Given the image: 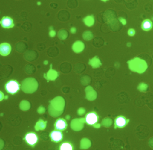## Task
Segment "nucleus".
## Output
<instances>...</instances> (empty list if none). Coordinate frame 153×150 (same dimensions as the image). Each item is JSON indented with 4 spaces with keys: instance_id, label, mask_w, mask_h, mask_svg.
Returning <instances> with one entry per match:
<instances>
[{
    "instance_id": "f257e3e1",
    "label": "nucleus",
    "mask_w": 153,
    "mask_h": 150,
    "mask_svg": "<svg viewBox=\"0 0 153 150\" xmlns=\"http://www.w3.org/2000/svg\"><path fill=\"white\" fill-rule=\"evenodd\" d=\"M130 69L140 73L144 72L147 68L146 63L144 60L136 57L128 62Z\"/></svg>"
},
{
    "instance_id": "f03ea898",
    "label": "nucleus",
    "mask_w": 153,
    "mask_h": 150,
    "mask_svg": "<svg viewBox=\"0 0 153 150\" xmlns=\"http://www.w3.org/2000/svg\"><path fill=\"white\" fill-rule=\"evenodd\" d=\"M20 89V84L16 80H10L5 84V89L7 92L12 95L18 92Z\"/></svg>"
},
{
    "instance_id": "7ed1b4c3",
    "label": "nucleus",
    "mask_w": 153,
    "mask_h": 150,
    "mask_svg": "<svg viewBox=\"0 0 153 150\" xmlns=\"http://www.w3.org/2000/svg\"><path fill=\"white\" fill-rule=\"evenodd\" d=\"M24 140L28 145L32 147H34L38 143V137L35 133L29 132L26 134Z\"/></svg>"
},
{
    "instance_id": "20e7f679",
    "label": "nucleus",
    "mask_w": 153,
    "mask_h": 150,
    "mask_svg": "<svg viewBox=\"0 0 153 150\" xmlns=\"http://www.w3.org/2000/svg\"><path fill=\"white\" fill-rule=\"evenodd\" d=\"M99 119V116L96 112L91 111L86 114L85 116V121L87 124L89 125H94L97 123Z\"/></svg>"
},
{
    "instance_id": "39448f33",
    "label": "nucleus",
    "mask_w": 153,
    "mask_h": 150,
    "mask_svg": "<svg viewBox=\"0 0 153 150\" xmlns=\"http://www.w3.org/2000/svg\"><path fill=\"white\" fill-rule=\"evenodd\" d=\"M128 123V120L124 116H120L115 118L114 126L115 128H122L125 127Z\"/></svg>"
},
{
    "instance_id": "423d86ee",
    "label": "nucleus",
    "mask_w": 153,
    "mask_h": 150,
    "mask_svg": "<svg viewBox=\"0 0 153 150\" xmlns=\"http://www.w3.org/2000/svg\"><path fill=\"white\" fill-rule=\"evenodd\" d=\"M50 137L52 142L59 143L63 139V135L62 131L55 129L50 133Z\"/></svg>"
},
{
    "instance_id": "0eeeda50",
    "label": "nucleus",
    "mask_w": 153,
    "mask_h": 150,
    "mask_svg": "<svg viewBox=\"0 0 153 150\" xmlns=\"http://www.w3.org/2000/svg\"><path fill=\"white\" fill-rule=\"evenodd\" d=\"M0 23L1 24L2 28H11L15 26L13 19L9 16H4L2 17Z\"/></svg>"
},
{
    "instance_id": "6e6552de",
    "label": "nucleus",
    "mask_w": 153,
    "mask_h": 150,
    "mask_svg": "<svg viewBox=\"0 0 153 150\" xmlns=\"http://www.w3.org/2000/svg\"><path fill=\"white\" fill-rule=\"evenodd\" d=\"M68 127V124L65 119L63 118H59L56 120L54 124V128L55 129L64 131Z\"/></svg>"
},
{
    "instance_id": "1a4fd4ad",
    "label": "nucleus",
    "mask_w": 153,
    "mask_h": 150,
    "mask_svg": "<svg viewBox=\"0 0 153 150\" xmlns=\"http://www.w3.org/2000/svg\"><path fill=\"white\" fill-rule=\"evenodd\" d=\"M11 51V47L10 44L8 43H2L0 46V53L2 56H6L8 55Z\"/></svg>"
},
{
    "instance_id": "9d476101",
    "label": "nucleus",
    "mask_w": 153,
    "mask_h": 150,
    "mask_svg": "<svg viewBox=\"0 0 153 150\" xmlns=\"http://www.w3.org/2000/svg\"><path fill=\"white\" fill-rule=\"evenodd\" d=\"M153 23L151 20L148 19L143 21L141 23V28L145 31H148L152 28Z\"/></svg>"
},
{
    "instance_id": "9b49d317",
    "label": "nucleus",
    "mask_w": 153,
    "mask_h": 150,
    "mask_svg": "<svg viewBox=\"0 0 153 150\" xmlns=\"http://www.w3.org/2000/svg\"><path fill=\"white\" fill-rule=\"evenodd\" d=\"M84 23L88 27H91L94 23V19L93 15H88L83 19Z\"/></svg>"
},
{
    "instance_id": "f8f14e48",
    "label": "nucleus",
    "mask_w": 153,
    "mask_h": 150,
    "mask_svg": "<svg viewBox=\"0 0 153 150\" xmlns=\"http://www.w3.org/2000/svg\"><path fill=\"white\" fill-rule=\"evenodd\" d=\"M59 149L60 150H72L73 149V146L69 142H65L60 145Z\"/></svg>"
},
{
    "instance_id": "ddd939ff",
    "label": "nucleus",
    "mask_w": 153,
    "mask_h": 150,
    "mask_svg": "<svg viewBox=\"0 0 153 150\" xmlns=\"http://www.w3.org/2000/svg\"><path fill=\"white\" fill-rule=\"evenodd\" d=\"M84 44L83 42L81 41H77L73 44V49L76 51H79V50L84 48Z\"/></svg>"
},
{
    "instance_id": "4468645a",
    "label": "nucleus",
    "mask_w": 153,
    "mask_h": 150,
    "mask_svg": "<svg viewBox=\"0 0 153 150\" xmlns=\"http://www.w3.org/2000/svg\"><path fill=\"white\" fill-rule=\"evenodd\" d=\"M93 37H94V36H93V33L91 31H85L83 34V38L85 40H90L93 38Z\"/></svg>"
},
{
    "instance_id": "2eb2a0df",
    "label": "nucleus",
    "mask_w": 153,
    "mask_h": 150,
    "mask_svg": "<svg viewBox=\"0 0 153 150\" xmlns=\"http://www.w3.org/2000/svg\"><path fill=\"white\" fill-rule=\"evenodd\" d=\"M68 32L65 30H60L58 33L59 37L61 40H65L68 37Z\"/></svg>"
},
{
    "instance_id": "dca6fc26",
    "label": "nucleus",
    "mask_w": 153,
    "mask_h": 150,
    "mask_svg": "<svg viewBox=\"0 0 153 150\" xmlns=\"http://www.w3.org/2000/svg\"><path fill=\"white\" fill-rule=\"evenodd\" d=\"M128 33L129 36H131V37H132V36H134L135 34V30L132 28L130 29H129L128 31Z\"/></svg>"
},
{
    "instance_id": "f3484780",
    "label": "nucleus",
    "mask_w": 153,
    "mask_h": 150,
    "mask_svg": "<svg viewBox=\"0 0 153 150\" xmlns=\"http://www.w3.org/2000/svg\"><path fill=\"white\" fill-rule=\"evenodd\" d=\"M56 35V32L53 29H51L50 31V36L51 37H55Z\"/></svg>"
},
{
    "instance_id": "a211bd4d",
    "label": "nucleus",
    "mask_w": 153,
    "mask_h": 150,
    "mask_svg": "<svg viewBox=\"0 0 153 150\" xmlns=\"http://www.w3.org/2000/svg\"><path fill=\"white\" fill-rule=\"evenodd\" d=\"M71 32L72 33H75L76 32V28H72L71 29Z\"/></svg>"
},
{
    "instance_id": "6ab92c4d",
    "label": "nucleus",
    "mask_w": 153,
    "mask_h": 150,
    "mask_svg": "<svg viewBox=\"0 0 153 150\" xmlns=\"http://www.w3.org/2000/svg\"><path fill=\"white\" fill-rule=\"evenodd\" d=\"M101 1H102L104 2H106L107 1H108V0H101Z\"/></svg>"
}]
</instances>
